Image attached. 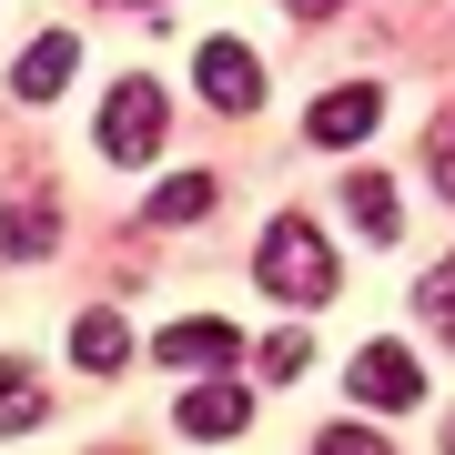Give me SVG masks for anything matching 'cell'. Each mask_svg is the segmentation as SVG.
I'll return each instance as SVG.
<instances>
[{
    "instance_id": "cell-1",
    "label": "cell",
    "mask_w": 455,
    "mask_h": 455,
    "mask_svg": "<svg viewBox=\"0 0 455 455\" xmlns=\"http://www.w3.org/2000/svg\"><path fill=\"white\" fill-rule=\"evenodd\" d=\"M253 274H263V293H283V304H324L334 293V253H324V233H314L304 212H274L263 243H253Z\"/></svg>"
},
{
    "instance_id": "cell-2",
    "label": "cell",
    "mask_w": 455,
    "mask_h": 455,
    "mask_svg": "<svg viewBox=\"0 0 455 455\" xmlns=\"http://www.w3.org/2000/svg\"><path fill=\"white\" fill-rule=\"evenodd\" d=\"M163 92L152 82H122L112 92V112H101V152H112V163H152V152H163Z\"/></svg>"
},
{
    "instance_id": "cell-3",
    "label": "cell",
    "mask_w": 455,
    "mask_h": 455,
    "mask_svg": "<svg viewBox=\"0 0 455 455\" xmlns=\"http://www.w3.org/2000/svg\"><path fill=\"white\" fill-rule=\"evenodd\" d=\"M355 395L385 405V415H405V405H425V364L405 355V344H364L355 355Z\"/></svg>"
},
{
    "instance_id": "cell-4",
    "label": "cell",
    "mask_w": 455,
    "mask_h": 455,
    "mask_svg": "<svg viewBox=\"0 0 455 455\" xmlns=\"http://www.w3.org/2000/svg\"><path fill=\"white\" fill-rule=\"evenodd\" d=\"M193 82H203V101H223V112H253L263 101V61L243 41H203L193 51Z\"/></svg>"
},
{
    "instance_id": "cell-5",
    "label": "cell",
    "mask_w": 455,
    "mask_h": 455,
    "mask_svg": "<svg viewBox=\"0 0 455 455\" xmlns=\"http://www.w3.org/2000/svg\"><path fill=\"white\" fill-rule=\"evenodd\" d=\"M374 122H385V92H374V82H344V92H324V101H314V112H304V132H314V142H324V152L364 142Z\"/></svg>"
},
{
    "instance_id": "cell-6",
    "label": "cell",
    "mask_w": 455,
    "mask_h": 455,
    "mask_svg": "<svg viewBox=\"0 0 455 455\" xmlns=\"http://www.w3.org/2000/svg\"><path fill=\"white\" fill-rule=\"evenodd\" d=\"M233 344H243V334H233L223 314H182V324L152 344V355H163V364H182V374H223V364H233Z\"/></svg>"
},
{
    "instance_id": "cell-7",
    "label": "cell",
    "mask_w": 455,
    "mask_h": 455,
    "mask_svg": "<svg viewBox=\"0 0 455 455\" xmlns=\"http://www.w3.org/2000/svg\"><path fill=\"white\" fill-rule=\"evenodd\" d=\"M71 71H82V41H71V31H41L31 51H20V71H11V101H51Z\"/></svg>"
},
{
    "instance_id": "cell-8",
    "label": "cell",
    "mask_w": 455,
    "mask_h": 455,
    "mask_svg": "<svg viewBox=\"0 0 455 455\" xmlns=\"http://www.w3.org/2000/svg\"><path fill=\"white\" fill-rule=\"evenodd\" d=\"M182 435H203V445H223V435H243V385H223V374H212V385H193L182 395Z\"/></svg>"
},
{
    "instance_id": "cell-9",
    "label": "cell",
    "mask_w": 455,
    "mask_h": 455,
    "mask_svg": "<svg viewBox=\"0 0 455 455\" xmlns=\"http://www.w3.org/2000/svg\"><path fill=\"white\" fill-rule=\"evenodd\" d=\"M344 212H355L374 243H395V233H405V203H395V182H385V172H355V182H344Z\"/></svg>"
},
{
    "instance_id": "cell-10",
    "label": "cell",
    "mask_w": 455,
    "mask_h": 455,
    "mask_svg": "<svg viewBox=\"0 0 455 455\" xmlns=\"http://www.w3.org/2000/svg\"><path fill=\"white\" fill-rule=\"evenodd\" d=\"M51 233H61V212H51V203H11V212H0V263H31Z\"/></svg>"
},
{
    "instance_id": "cell-11",
    "label": "cell",
    "mask_w": 455,
    "mask_h": 455,
    "mask_svg": "<svg viewBox=\"0 0 455 455\" xmlns=\"http://www.w3.org/2000/svg\"><path fill=\"white\" fill-rule=\"evenodd\" d=\"M212 203H223V182H212V172H172L163 193H152V223H203Z\"/></svg>"
},
{
    "instance_id": "cell-12",
    "label": "cell",
    "mask_w": 455,
    "mask_h": 455,
    "mask_svg": "<svg viewBox=\"0 0 455 455\" xmlns=\"http://www.w3.org/2000/svg\"><path fill=\"white\" fill-rule=\"evenodd\" d=\"M71 355H82L92 374H112V364L132 355V334H122V314H82V324H71Z\"/></svg>"
},
{
    "instance_id": "cell-13",
    "label": "cell",
    "mask_w": 455,
    "mask_h": 455,
    "mask_svg": "<svg viewBox=\"0 0 455 455\" xmlns=\"http://www.w3.org/2000/svg\"><path fill=\"white\" fill-rule=\"evenodd\" d=\"M31 425H41V385H31V364L0 355V435H31Z\"/></svg>"
},
{
    "instance_id": "cell-14",
    "label": "cell",
    "mask_w": 455,
    "mask_h": 455,
    "mask_svg": "<svg viewBox=\"0 0 455 455\" xmlns=\"http://www.w3.org/2000/svg\"><path fill=\"white\" fill-rule=\"evenodd\" d=\"M415 314H425V324H435V334L455 344V263H445V274H425V283H415Z\"/></svg>"
},
{
    "instance_id": "cell-15",
    "label": "cell",
    "mask_w": 455,
    "mask_h": 455,
    "mask_svg": "<svg viewBox=\"0 0 455 455\" xmlns=\"http://www.w3.org/2000/svg\"><path fill=\"white\" fill-rule=\"evenodd\" d=\"M304 364H314V344L293 334V324H283L274 344H263V374H274V385H293V374H304Z\"/></svg>"
},
{
    "instance_id": "cell-16",
    "label": "cell",
    "mask_w": 455,
    "mask_h": 455,
    "mask_svg": "<svg viewBox=\"0 0 455 455\" xmlns=\"http://www.w3.org/2000/svg\"><path fill=\"white\" fill-rule=\"evenodd\" d=\"M425 163H435V193L455 203V112H445L435 132H425Z\"/></svg>"
},
{
    "instance_id": "cell-17",
    "label": "cell",
    "mask_w": 455,
    "mask_h": 455,
    "mask_svg": "<svg viewBox=\"0 0 455 455\" xmlns=\"http://www.w3.org/2000/svg\"><path fill=\"white\" fill-rule=\"evenodd\" d=\"M314 455H385V435H364V425H334V435L314 445Z\"/></svg>"
},
{
    "instance_id": "cell-18",
    "label": "cell",
    "mask_w": 455,
    "mask_h": 455,
    "mask_svg": "<svg viewBox=\"0 0 455 455\" xmlns=\"http://www.w3.org/2000/svg\"><path fill=\"white\" fill-rule=\"evenodd\" d=\"M283 11H293V20H324V11H344V0H283Z\"/></svg>"
},
{
    "instance_id": "cell-19",
    "label": "cell",
    "mask_w": 455,
    "mask_h": 455,
    "mask_svg": "<svg viewBox=\"0 0 455 455\" xmlns=\"http://www.w3.org/2000/svg\"><path fill=\"white\" fill-rule=\"evenodd\" d=\"M445 455H455V425H445Z\"/></svg>"
}]
</instances>
